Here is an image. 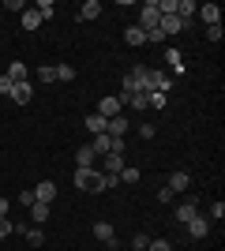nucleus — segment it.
<instances>
[{"instance_id": "2eb2a0df", "label": "nucleus", "mask_w": 225, "mask_h": 251, "mask_svg": "<svg viewBox=\"0 0 225 251\" xmlns=\"http://www.w3.org/2000/svg\"><path fill=\"white\" fill-rule=\"evenodd\" d=\"M165 188H169L173 195H176V191H188V188H192V176L180 169V173H173V176H169V184H165Z\"/></svg>"}, {"instance_id": "bb28decb", "label": "nucleus", "mask_w": 225, "mask_h": 251, "mask_svg": "<svg viewBox=\"0 0 225 251\" xmlns=\"http://www.w3.org/2000/svg\"><path fill=\"white\" fill-rule=\"evenodd\" d=\"M34 11H38V15H42V23H45V19H53V15H56V4H53V0H42Z\"/></svg>"}, {"instance_id": "4be33fe9", "label": "nucleus", "mask_w": 225, "mask_h": 251, "mask_svg": "<svg viewBox=\"0 0 225 251\" xmlns=\"http://www.w3.org/2000/svg\"><path fill=\"white\" fill-rule=\"evenodd\" d=\"M105 124H109V120H105V116H98V113L86 116V131H94V135H101V131H105Z\"/></svg>"}, {"instance_id": "412c9836", "label": "nucleus", "mask_w": 225, "mask_h": 251, "mask_svg": "<svg viewBox=\"0 0 225 251\" xmlns=\"http://www.w3.org/2000/svg\"><path fill=\"white\" fill-rule=\"evenodd\" d=\"M19 23H23V30H38V26H42V15L30 8V11H23V19H19Z\"/></svg>"}, {"instance_id": "9b49d317", "label": "nucleus", "mask_w": 225, "mask_h": 251, "mask_svg": "<svg viewBox=\"0 0 225 251\" xmlns=\"http://www.w3.org/2000/svg\"><path fill=\"white\" fill-rule=\"evenodd\" d=\"M158 30L165 34V38H173V34H180V30H184V23L176 19V15H161V19H158Z\"/></svg>"}, {"instance_id": "473e14b6", "label": "nucleus", "mask_w": 225, "mask_h": 251, "mask_svg": "<svg viewBox=\"0 0 225 251\" xmlns=\"http://www.w3.org/2000/svg\"><path fill=\"white\" fill-rule=\"evenodd\" d=\"M147 251H173V244H169V240H150Z\"/></svg>"}, {"instance_id": "a878e982", "label": "nucleus", "mask_w": 225, "mask_h": 251, "mask_svg": "<svg viewBox=\"0 0 225 251\" xmlns=\"http://www.w3.org/2000/svg\"><path fill=\"white\" fill-rule=\"evenodd\" d=\"M53 68H56V79H60V83H72V79H75L72 64H53Z\"/></svg>"}, {"instance_id": "58836bf2", "label": "nucleus", "mask_w": 225, "mask_h": 251, "mask_svg": "<svg viewBox=\"0 0 225 251\" xmlns=\"http://www.w3.org/2000/svg\"><path fill=\"white\" fill-rule=\"evenodd\" d=\"M8 218V199H0V221Z\"/></svg>"}, {"instance_id": "e433bc0d", "label": "nucleus", "mask_w": 225, "mask_h": 251, "mask_svg": "<svg viewBox=\"0 0 225 251\" xmlns=\"http://www.w3.org/2000/svg\"><path fill=\"white\" fill-rule=\"evenodd\" d=\"M154 131H158L154 124H143V127H139V135H143V139H154Z\"/></svg>"}, {"instance_id": "c85d7f7f", "label": "nucleus", "mask_w": 225, "mask_h": 251, "mask_svg": "<svg viewBox=\"0 0 225 251\" xmlns=\"http://www.w3.org/2000/svg\"><path fill=\"white\" fill-rule=\"evenodd\" d=\"M23 236H26V240H30L34 248H42V244H45V232H42V229H26Z\"/></svg>"}, {"instance_id": "20e7f679", "label": "nucleus", "mask_w": 225, "mask_h": 251, "mask_svg": "<svg viewBox=\"0 0 225 251\" xmlns=\"http://www.w3.org/2000/svg\"><path fill=\"white\" fill-rule=\"evenodd\" d=\"M195 15H199L206 26H222V8H218V4H199V11H195Z\"/></svg>"}, {"instance_id": "7c9ffc66", "label": "nucleus", "mask_w": 225, "mask_h": 251, "mask_svg": "<svg viewBox=\"0 0 225 251\" xmlns=\"http://www.w3.org/2000/svg\"><path fill=\"white\" fill-rule=\"evenodd\" d=\"M11 90H15V83H11L8 75H0V94H4V98H11Z\"/></svg>"}, {"instance_id": "0eeeda50", "label": "nucleus", "mask_w": 225, "mask_h": 251, "mask_svg": "<svg viewBox=\"0 0 225 251\" xmlns=\"http://www.w3.org/2000/svg\"><path fill=\"white\" fill-rule=\"evenodd\" d=\"M195 214H199V202H195V199H188V202H180V206L173 210V218L180 221V225H188V221H192V218H195Z\"/></svg>"}, {"instance_id": "4468645a", "label": "nucleus", "mask_w": 225, "mask_h": 251, "mask_svg": "<svg viewBox=\"0 0 225 251\" xmlns=\"http://www.w3.org/2000/svg\"><path fill=\"white\" fill-rule=\"evenodd\" d=\"M94 150H90V143H86V147H79L75 150V169H94Z\"/></svg>"}, {"instance_id": "ddd939ff", "label": "nucleus", "mask_w": 225, "mask_h": 251, "mask_svg": "<svg viewBox=\"0 0 225 251\" xmlns=\"http://www.w3.org/2000/svg\"><path fill=\"white\" fill-rule=\"evenodd\" d=\"M105 135H113V139H124V135H128V120H124V113L113 116V120L105 124Z\"/></svg>"}, {"instance_id": "dca6fc26", "label": "nucleus", "mask_w": 225, "mask_h": 251, "mask_svg": "<svg viewBox=\"0 0 225 251\" xmlns=\"http://www.w3.org/2000/svg\"><path fill=\"white\" fill-rule=\"evenodd\" d=\"M165 64L173 68L169 75H184V72H188V68H184V56H180V49H165Z\"/></svg>"}, {"instance_id": "4c0bfd02", "label": "nucleus", "mask_w": 225, "mask_h": 251, "mask_svg": "<svg viewBox=\"0 0 225 251\" xmlns=\"http://www.w3.org/2000/svg\"><path fill=\"white\" fill-rule=\"evenodd\" d=\"M8 232H11V221L4 218V221H0V240H4V236H8Z\"/></svg>"}, {"instance_id": "c9c22d12", "label": "nucleus", "mask_w": 225, "mask_h": 251, "mask_svg": "<svg viewBox=\"0 0 225 251\" xmlns=\"http://www.w3.org/2000/svg\"><path fill=\"white\" fill-rule=\"evenodd\" d=\"M8 11H26V0H8Z\"/></svg>"}, {"instance_id": "f8f14e48", "label": "nucleus", "mask_w": 225, "mask_h": 251, "mask_svg": "<svg viewBox=\"0 0 225 251\" xmlns=\"http://www.w3.org/2000/svg\"><path fill=\"white\" fill-rule=\"evenodd\" d=\"M195 11H199V4H195V0H176V19H180L184 26L192 23V15H195Z\"/></svg>"}, {"instance_id": "72a5a7b5", "label": "nucleus", "mask_w": 225, "mask_h": 251, "mask_svg": "<svg viewBox=\"0 0 225 251\" xmlns=\"http://www.w3.org/2000/svg\"><path fill=\"white\" fill-rule=\"evenodd\" d=\"M206 42H222V26H206Z\"/></svg>"}, {"instance_id": "6ab92c4d", "label": "nucleus", "mask_w": 225, "mask_h": 251, "mask_svg": "<svg viewBox=\"0 0 225 251\" xmlns=\"http://www.w3.org/2000/svg\"><path fill=\"white\" fill-rule=\"evenodd\" d=\"M124 42H128L131 49H139V45H147V30H139V26H128V30H124Z\"/></svg>"}, {"instance_id": "cd10ccee", "label": "nucleus", "mask_w": 225, "mask_h": 251, "mask_svg": "<svg viewBox=\"0 0 225 251\" xmlns=\"http://www.w3.org/2000/svg\"><path fill=\"white\" fill-rule=\"evenodd\" d=\"M30 214H34V221H45V218H49V202H34Z\"/></svg>"}, {"instance_id": "6e6552de", "label": "nucleus", "mask_w": 225, "mask_h": 251, "mask_svg": "<svg viewBox=\"0 0 225 251\" xmlns=\"http://www.w3.org/2000/svg\"><path fill=\"white\" fill-rule=\"evenodd\" d=\"M8 79L11 83H30V68H26L23 60H11L8 64Z\"/></svg>"}, {"instance_id": "393cba45", "label": "nucleus", "mask_w": 225, "mask_h": 251, "mask_svg": "<svg viewBox=\"0 0 225 251\" xmlns=\"http://www.w3.org/2000/svg\"><path fill=\"white\" fill-rule=\"evenodd\" d=\"M38 83H56V68L53 64H42V68H38Z\"/></svg>"}, {"instance_id": "9d476101", "label": "nucleus", "mask_w": 225, "mask_h": 251, "mask_svg": "<svg viewBox=\"0 0 225 251\" xmlns=\"http://www.w3.org/2000/svg\"><path fill=\"white\" fill-rule=\"evenodd\" d=\"M56 199V184L53 180H42L38 188H34V202H53Z\"/></svg>"}, {"instance_id": "c756f323", "label": "nucleus", "mask_w": 225, "mask_h": 251, "mask_svg": "<svg viewBox=\"0 0 225 251\" xmlns=\"http://www.w3.org/2000/svg\"><path fill=\"white\" fill-rule=\"evenodd\" d=\"M131 248H135V251H147L150 248V236H147V232H135V236H131Z\"/></svg>"}, {"instance_id": "b1692460", "label": "nucleus", "mask_w": 225, "mask_h": 251, "mask_svg": "<svg viewBox=\"0 0 225 251\" xmlns=\"http://www.w3.org/2000/svg\"><path fill=\"white\" fill-rule=\"evenodd\" d=\"M165 94H161V90H147V109H165Z\"/></svg>"}, {"instance_id": "423d86ee", "label": "nucleus", "mask_w": 225, "mask_h": 251, "mask_svg": "<svg viewBox=\"0 0 225 251\" xmlns=\"http://www.w3.org/2000/svg\"><path fill=\"white\" fill-rule=\"evenodd\" d=\"M120 109H124V105H120V98H101V101H98V116H105V120L120 116Z\"/></svg>"}, {"instance_id": "f03ea898", "label": "nucleus", "mask_w": 225, "mask_h": 251, "mask_svg": "<svg viewBox=\"0 0 225 251\" xmlns=\"http://www.w3.org/2000/svg\"><path fill=\"white\" fill-rule=\"evenodd\" d=\"M98 161H101V173H105V176H120V169L128 165V161H124V154H117V150H109V154L98 157Z\"/></svg>"}, {"instance_id": "39448f33", "label": "nucleus", "mask_w": 225, "mask_h": 251, "mask_svg": "<svg viewBox=\"0 0 225 251\" xmlns=\"http://www.w3.org/2000/svg\"><path fill=\"white\" fill-rule=\"evenodd\" d=\"M94 236L101 244H109V248H117V229H113L109 221H94Z\"/></svg>"}, {"instance_id": "f257e3e1", "label": "nucleus", "mask_w": 225, "mask_h": 251, "mask_svg": "<svg viewBox=\"0 0 225 251\" xmlns=\"http://www.w3.org/2000/svg\"><path fill=\"white\" fill-rule=\"evenodd\" d=\"M158 4H154V0H147V4H143L139 8V23H135V26H139V30H154V26H158Z\"/></svg>"}, {"instance_id": "f704fd0d", "label": "nucleus", "mask_w": 225, "mask_h": 251, "mask_svg": "<svg viewBox=\"0 0 225 251\" xmlns=\"http://www.w3.org/2000/svg\"><path fill=\"white\" fill-rule=\"evenodd\" d=\"M19 202H23V206H34V188L30 191H19Z\"/></svg>"}, {"instance_id": "1a4fd4ad", "label": "nucleus", "mask_w": 225, "mask_h": 251, "mask_svg": "<svg viewBox=\"0 0 225 251\" xmlns=\"http://www.w3.org/2000/svg\"><path fill=\"white\" fill-rule=\"evenodd\" d=\"M169 86H173V75H169V72H154V68H150V90L169 94Z\"/></svg>"}, {"instance_id": "f3484780", "label": "nucleus", "mask_w": 225, "mask_h": 251, "mask_svg": "<svg viewBox=\"0 0 225 251\" xmlns=\"http://www.w3.org/2000/svg\"><path fill=\"white\" fill-rule=\"evenodd\" d=\"M90 150H94V157H105L109 150H113V135H105V131H101V135H94Z\"/></svg>"}, {"instance_id": "5701e85b", "label": "nucleus", "mask_w": 225, "mask_h": 251, "mask_svg": "<svg viewBox=\"0 0 225 251\" xmlns=\"http://www.w3.org/2000/svg\"><path fill=\"white\" fill-rule=\"evenodd\" d=\"M98 15H101V4H98V0H86L83 8H79V19H98Z\"/></svg>"}, {"instance_id": "2f4dec72", "label": "nucleus", "mask_w": 225, "mask_h": 251, "mask_svg": "<svg viewBox=\"0 0 225 251\" xmlns=\"http://www.w3.org/2000/svg\"><path fill=\"white\" fill-rule=\"evenodd\" d=\"M225 218V202H214V206H210V221H222Z\"/></svg>"}, {"instance_id": "aec40b11", "label": "nucleus", "mask_w": 225, "mask_h": 251, "mask_svg": "<svg viewBox=\"0 0 225 251\" xmlns=\"http://www.w3.org/2000/svg\"><path fill=\"white\" fill-rule=\"evenodd\" d=\"M120 184H139V180H143V173H139V169H135V165H124V169H120Z\"/></svg>"}, {"instance_id": "7ed1b4c3", "label": "nucleus", "mask_w": 225, "mask_h": 251, "mask_svg": "<svg viewBox=\"0 0 225 251\" xmlns=\"http://www.w3.org/2000/svg\"><path fill=\"white\" fill-rule=\"evenodd\" d=\"M184 229H188V236H192V240H203L206 232H210V218H203V214H195V218L188 221Z\"/></svg>"}, {"instance_id": "a211bd4d", "label": "nucleus", "mask_w": 225, "mask_h": 251, "mask_svg": "<svg viewBox=\"0 0 225 251\" xmlns=\"http://www.w3.org/2000/svg\"><path fill=\"white\" fill-rule=\"evenodd\" d=\"M30 98H34V86H30V83H15V90H11V101H15V105H26Z\"/></svg>"}]
</instances>
